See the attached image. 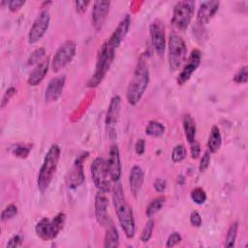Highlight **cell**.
<instances>
[{"label": "cell", "mask_w": 248, "mask_h": 248, "mask_svg": "<svg viewBox=\"0 0 248 248\" xmlns=\"http://www.w3.org/2000/svg\"><path fill=\"white\" fill-rule=\"evenodd\" d=\"M112 203L121 229L123 230L127 238H133L136 233V222L134 218L133 209L126 201L122 185L119 181L111 188Z\"/></svg>", "instance_id": "cell-1"}, {"label": "cell", "mask_w": 248, "mask_h": 248, "mask_svg": "<svg viewBox=\"0 0 248 248\" xmlns=\"http://www.w3.org/2000/svg\"><path fill=\"white\" fill-rule=\"evenodd\" d=\"M149 78L150 74L148 67L144 61L140 60L138 63L134 75L127 87L126 99L130 105L136 106L141 100L148 86Z\"/></svg>", "instance_id": "cell-2"}, {"label": "cell", "mask_w": 248, "mask_h": 248, "mask_svg": "<svg viewBox=\"0 0 248 248\" xmlns=\"http://www.w3.org/2000/svg\"><path fill=\"white\" fill-rule=\"evenodd\" d=\"M60 147L56 143L52 144L47 150L37 178V186L41 192H45L52 182L60 159Z\"/></svg>", "instance_id": "cell-3"}, {"label": "cell", "mask_w": 248, "mask_h": 248, "mask_svg": "<svg viewBox=\"0 0 248 248\" xmlns=\"http://www.w3.org/2000/svg\"><path fill=\"white\" fill-rule=\"evenodd\" d=\"M115 50L116 49L108 46L107 42L100 46L97 55L95 72L86 82L87 87L95 88L104 80L115 57Z\"/></svg>", "instance_id": "cell-4"}, {"label": "cell", "mask_w": 248, "mask_h": 248, "mask_svg": "<svg viewBox=\"0 0 248 248\" xmlns=\"http://www.w3.org/2000/svg\"><path fill=\"white\" fill-rule=\"evenodd\" d=\"M66 222V214L64 212L57 213L52 219L46 217L42 218L35 226V232L37 236L43 241H48L54 239Z\"/></svg>", "instance_id": "cell-5"}, {"label": "cell", "mask_w": 248, "mask_h": 248, "mask_svg": "<svg viewBox=\"0 0 248 248\" xmlns=\"http://www.w3.org/2000/svg\"><path fill=\"white\" fill-rule=\"evenodd\" d=\"M187 46L183 38L178 34H171L168 42V60L171 72L179 70L185 63Z\"/></svg>", "instance_id": "cell-6"}, {"label": "cell", "mask_w": 248, "mask_h": 248, "mask_svg": "<svg viewBox=\"0 0 248 248\" xmlns=\"http://www.w3.org/2000/svg\"><path fill=\"white\" fill-rule=\"evenodd\" d=\"M195 13V1L183 0L175 3L172 9L171 23L177 29L186 30Z\"/></svg>", "instance_id": "cell-7"}, {"label": "cell", "mask_w": 248, "mask_h": 248, "mask_svg": "<svg viewBox=\"0 0 248 248\" xmlns=\"http://www.w3.org/2000/svg\"><path fill=\"white\" fill-rule=\"evenodd\" d=\"M91 177L96 188L104 193H108L111 190L110 177L107 166V160L103 157H96L90 167Z\"/></svg>", "instance_id": "cell-8"}, {"label": "cell", "mask_w": 248, "mask_h": 248, "mask_svg": "<svg viewBox=\"0 0 248 248\" xmlns=\"http://www.w3.org/2000/svg\"><path fill=\"white\" fill-rule=\"evenodd\" d=\"M77 44L68 40L65 41L55 51L52 60L50 62V68L53 73H58L63 70L68 64H70L76 55Z\"/></svg>", "instance_id": "cell-9"}, {"label": "cell", "mask_w": 248, "mask_h": 248, "mask_svg": "<svg viewBox=\"0 0 248 248\" xmlns=\"http://www.w3.org/2000/svg\"><path fill=\"white\" fill-rule=\"evenodd\" d=\"M121 110V98L119 95H114L109 102L106 117H105V126L108 137L110 140H114L116 135V125L119 119Z\"/></svg>", "instance_id": "cell-10"}, {"label": "cell", "mask_w": 248, "mask_h": 248, "mask_svg": "<svg viewBox=\"0 0 248 248\" xmlns=\"http://www.w3.org/2000/svg\"><path fill=\"white\" fill-rule=\"evenodd\" d=\"M50 22V14L47 10H43L33 21V24L28 33V43L36 44L40 41L48 29Z\"/></svg>", "instance_id": "cell-11"}, {"label": "cell", "mask_w": 248, "mask_h": 248, "mask_svg": "<svg viewBox=\"0 0 248 248\" xmlns=\"http://www.w3.org/2000/svg\"><path fill=\"white\" fill-rule=\"evenodd\" d=\"M166 28L165 23L160 18L154 19L149 26V35L152 46L156 53L161 56L166 49Z\"/></svg>", "instance_id": "cell-12"}, {"label": "cell", "mask_w": 248, "mask_h": 248, "mask_svg": "<svg viewBox=\"0 0 248 248\" xmlns=\"http://www.w3.org/2000/svg\"><path fill=\"white\" fill-rule=\"evenodd\" d=\"M88 153L79 155L68 170L65 176V182L68 188L76 189L79 187L84 182V170H83V161L86 159Z\"/></svg>", "instance_id": "cell-13"}, {"label": "cell", "mask_w": 248, "mask_h": 248, "mask_svg": "<svg viewBox=\"0 0 248 248\" xmlns=\"http://www.w3.org/2000/svg\"><path fill=\"white\" fill-rule=\"evenodd\" d=\"M202 60V53L199 49L195 48L191 51L186 63H184L182 70L177 76L176 82L178 85H183L186 83L192 77V75L195 73V71L198 69V67L201 64Z\"/></svg>", "instance_id": "cell-14"}, {"label": "cell", "mask_w": 248, "mask_h": 248, "mask_svg": "<svg viewBox=\"0 0 248 248\" xmlns=\"http://www.w3.org/2000/svg\"><path fill=\"white\" fill-rule=\"evenodd\" d=\"M110 7V1L108 0H97L93 2L91 20L92 26L96 31H100L108 17Z\"/></svg>", "instance_id": "cell-15"}, {"label": "cell", "mask_w": 248, "mask_h": 248, "mask_svg": "<svg viewBox=\"0 0 248 248\" xmlns=\"http://www.w3.org/2000/svg\"><path fill=\"white\" fill-rule=\"evenodd\" d=\"M107 166L111 181L117 182L121 177V160H120V151L118 145L113 143L110 145L108 150V156L107 160Z\"/></svg>", "instance_id": "cell-16"}, {"label": "cell", "mask_w": 248, "mask_h": 248, "mask_svg": "<svg viewBox=\"0 0 248 248\" xmlns=\"http://www.w3.org/2000/svg\"><path fill=\"white\" fill-rule=\"evenodd\" d=\"M220 7V2L216 0L212 1H203L200 4V7L197 12L196 23L200 26L207 24L211 18L218 12Z\"/></svg>", "instance_id": "cell-17"}, {"label": "cell", "mask_w": 248, "mask_h": 248, "mask_svg": "<svg viewBox=\"0 0 248 248\" xmlns=\"http://www.w3.org/2000/svg\"><path fill=\"white\" fill-rule=\"evenodd\" d=\"M130 26H131V16H130V15L127 14L119 21L118 25L113 30L112 34L106 41L108 43V45L110 46L111 47H113L114 49H116L121 45V43L124 41V39L126 38L128 31L130 29Z\"/></svg>", "instance_id": "cell-18"}, {"label": "cell", "mask_w": 248, "mask_h": 248, "mask_svg": "<svg viewBox=\"0 0 248 248\" xmlns=\"http://www.w3.org/2000/svg\"><path fill=\"white\" fill-rule=\"evenodd\" d=\"M66 83V76L60 75L49 80L45 91V101L46 103L56 102L63 93Z\"/></svg>", "instance_id": "cell-19"}, {"label": "cell", "mask_w": 248, "mask_h": 248, "mask_svg": "<svg viewBox=\"0 0 248 248\" xmlns=\"http://www.w3.org/2000/svg\"><path fill=\"white\" fill-rule=\"evenodd\" d=\"M108 199L107 198L106 193L98 191V193L95 196L94 212H95L96 221L100 226L105 227L110 220V217L108 212Z\"/></svg>", "instance_id": "cell-20"}, {"label": "cell", "mask_w": 248, "mask_h": 248, "mask_svg": "<svg viewBox=\"0 0 248 248\" xmlns=\"http://www.w3.org/2000/svg\"><path fill=\"white\" fill-rule=\"evenodd\" d=\"M48 68H49V58L46 57L42 62L37 64L34 67V69L31 71L27 78V83L30 86L39 85L45 78L46 75L47 74Z\"/></svg>", "instance_id": "cell-21"}, {"label": "cell", "mask_w": 248, "mask_h": 248, "mask_svg": "<svg viewBox=\"0 0 248 248\" xmlns=\"http://www.w3.org/2000/svg\"><path fill=\"white\" fill-rule=\"evenodd\" d=\"M144 180V172L141 169V167L135 165L132 167L130 173H129V186L131 193L135 198L139 195L141 186L143 184Z\"/></svg>", "instance_id": "cell-22"}, {"label": "cell", "mask_w": 248, "mask_h": 248, "mask_svg": "<svg viewBox=\"0 0 248 248\" xmlns=\"http://www.w3.org/2000/svg\"><path fill=\"white\" fill-rule=\"evenodd\" d=\"M106 233L104 238V247L105 248H115L119 246V233L114 226V223L110 219L108 223L105 226Z\"/></svg>", "instance_id": "cell-23"}, {"label": "cell", "mask_w": 248, "mask_h": 248, "mask_svg": "<svg viewBox=\"0 0 248 248\" xmlns=\"http://www.w3.org/2000/svg\"><path fill=\"white\" fill-rule=\"evenodd\" d=\"M222 145V136L220 129L217 125H213L210 130V134L207 140V150L210 153H216L219 151Z\"/></svg>", "instance_id": "cell-24"}, {"label": "cell", "mask_w": 248, "mask_h": 248, "mask_svg": "<svg viewBox=\"0 0 248 248\" xmlns=\"http://www.w3.org/2000/svg\"><path fill=\"white\" fill-rule=\"evenodd\" d=\"M182 126L184 130V134L188 143H191L196 140L197 127L194 118L190 114H184L182 117Z\"/></svg>", "instance_id": "cell-25"}, {"label": "cell", "mask_w": 248, "mask_h": 248, "mask_svg": "<svg viewBox=\"0 0 248 248\" xmlns=\"http://www.w3.org/2000/svg\"><path fill=\"white\" fill-rule=\"evenodd\" d=\"M166 128L165 126L158 121L151 120L148 122V124L145 127V134L150 137H161L165 134Z\"/></svg>", "instance_id": "cell-26"}, {"label": "cell", "mask_w": 248, "mask_h": 248, "mask_svg": "<svg viewBox=\"0 0 248 248\" xmlns=\"http://www.w3.org/2000/svg\"><path fill=\"white\" fill-rule=\"evenodd\" d=\"M166 202L165 197H158L155 200H153L146 207L145 209V215L148 218H152L157 212L161 210V208L164 206Z\"/></svg>", "instance_id": "cell-27"}, {"label": "cell", "mask_w": 248, "mask_h": 248, "mask_svg": "<svg viewBox=\"0 0 248 248\" xmlns=\"http://www.w3.org/2000/svg\"><path fill=\"white\" fill-rule=\"evenodd\" d=\"M237 231H238V223L237 222L232 223L227 231V235H226V239H225L226 247H233L234 246L235 239L237 236Z\"/></svg>", "instance_id": "cell-28"}, {"label": "cell", "mask_w": 248, "mask_h": 248, "mask_svg": "<svg viewBox=\"0 0 248 248\" xmlns=\"http://www.w3.org/2000/svg\"><path fill=\"white\" fill-rule=\"evenodd\" d=\"M32 149V145L31 144H22V143H18L16 144L12 147L11 152L14 156L20 158V159H25L28 157L30 151Z\"/></svg>", "instance_id": "cell-29"}, {"label": "cell", "mask_w": 248, "mask_h": 248, "mask_svg": "<svg viewBox=\"0 0 248 248\" xmlns=\"http://www.w3.org/2000/svg\"><path fill=\"white\" fill-rule=\"evenodd\" d=\"M187 156V150L186 147L183 144H177L173 147L171 151V160L174 163H179L183 161Z\"/></svg>", "instance_id": "cell-30"}, {"label": "cell", "mask_w": 248, "mask_h": 248, "mask_svg": "<svg viewBox=\"0 0 248 248\" xmlns=\"http://www.w3.org/2000/svg\"><path fill=\"white\" fill-rule=\"evenodd\" d=\"M190 198L191 200L196 203V204H202L205 202L207 196L205 191L201 188V187H196L194 188L191 193H190Z\"/></svg>", "instance_id": "cell-31"}, {"label": "cell", "mask_w": 248, "mask_h": 248, "mask_svg": "<svg viewBox=\"0 0 248 248\" xmlns=\"http://www.w3.org/2000/svg\"><path fill=\"white\" fill-rule=\"evenodd\" d=\"M45 55H46V49L44 47H38L29 55L27 64L28 65H37L46 58Z\"/></svg>", "instance_id": "cell-32"}, {"label": "cell", "mask_w": 248, "mask_h": 248, "mask_svg": "<svg viewBox=\"0 0 248 248\" xmlns=\"http://www.w3.org/2000/svg\"><path fill=\"white\" fill-rule=\"evenodd\" d=\"M154 226H155V222L152 218H149V220L146 222L145 226L143 227L141 233H140V240L142 242H147L149 241V239L152 236V232L154 230Z\"/></svg>", "instance_id": "cell-33"}, {"label": "cell", "mask_w": 248, "mask_h": 248, "mask_svg": "<svg viewBox=\"0 0 248 248\" xmlns=\"http://www.w3.org/2000/svg\"><path fill=\"white\" fill-rule=\"evenodd\" d=\"M17 214V207L16 205L11 203V204H8L1 212V221L2 222H5V221H8L12 218H14L16 215Z\"/></svg>", "instance_id": "cell-34"}, {"label": "cell", "mask_w": 248, "mask_h": 248, "mask_svg": "<svg viewBox=\"0 0 248 248\" xmlns=\"http://www.w3.org/2000/svg\"><path fill=\"white\" fill-rule=\"evenodd\" d=\"M248 67L245 65L243 67H241L234 75L233 77V81L235 83L238 84H244L247 82V78H248Z\"/></svg>", "instance_id": "cell-35"}, {"label": "cell", "mask_w": 248, "mask_h": 248, "mask_svg": "<svg viewBox=\"0 0 248 248\" xmlns=\"http://www.w3.org/2000/svg\"><path fill=\"white\" fill-rule=\"evenodd\" d=\"M210 152L208 150L204 151L201 160H200V164H199V170L201 172L204 171L208 167H209V164H210V160H211V156H210Z\"/></svg>", "instance_id": "cell-36"}, {"label": "cell", "mask_w": 248, "mask_h": 248, "mask_svg": "<svg viewBox=\"0 0 248 248\" xmlns=\"http://www.w3.org/2000/svg\"><path fill=\"white\" fill-rule=\"evenodd\" d=\"M16 88H15V87H13V86L9 87V88L5 91V93H4L3 97H2V100H1V108H5V106H6V105L10 102V100L16 95Z\"/></svg>", "instance_id": "cell-37"}, {"label": "cell", "mask_w": 248, "mask_h": 248, "mask_svg": "<svg viewBox=\"0 0 248 248\" xmlns=\"http://www.w3.org/2000/svg\"><path fill=\"white\" fill-rule=\"evenodd\" d=\"M181 240H182V236L180 235V233L174 232L169 235L166 242V247H173L177 245Z\"/></svg>", "instance_id": "cell-38"}, {"label": "cell", "mask_w": 248, "mask_h": 248, "mask_svg": "<svg viewBox=\"0 0 248 248\" xmlns=\"http://www.w3.org/2000/svg\"><path fill=\"white\" fill-rule=\"evenodd\" d=\"M22 242H23V236L21 234H15L9 239L6 246L11 247V248H15V247L21 246Z\"/></svg>", "instance_id": "cell-39"}, {"label": "cell", "mask_w": 248, "mask_h": 248, "mask_svg": "<svg viewBox=\"0 0 248 248\" xmlns=\"http://www.w3.org/2000/svg\"><path fill=\"white\" fill-rule=\"evenodd\" d=\"M190 223L193 227L199 228L202 226V216L200 215V213L198 211H192L190 214Z\"/></svg>", "instance_id": "cell-40"}, {"label": "cell", "mask_w": 248, "mask_h": 248, "mask_svg": "<svg viewBox=\"0 0 248 248\" xmlns=\"http://www.w3.org/2000/svg\"><path fill=\"white\" fill-rule=\"evenodd\" d=\"M189 145H190L191 157L193 159H197L201 154V145H200V143L197 140H195V141L189 143Z\"/></svg>", "instance_id": "cell-41"}, {"label": "cell", "mask_w": 248, "mask_h": 248, "mask_svg": "<svg viewBox=\"0 0 248 248\" xmlns=\"http://www.w3.org/2000/svg\"><path fill=\"white\" fill-rule=\"evenodd\" d=\"M24 4H25L24 0H10V1H8V8L11 12H16Z\"/></svg>", "instance_id": "cell-42"}, {"label": "cell", "mask_w": 248, "mask_h": 248, "mask_svg": "<svg viewBox=\"0 0 248 248\" xmlns=\"http://www.w3.org/2000/svg\"><path fill=\"white\" fill-rule=\"evenodd\" d=\"M153 187L158 193H163L167 188V181L164 178H157L153 183Z\"/></svg>", "instance_id": "cell-43"}, {"label": "cell", "mask_w": 248, "mask_h": 248, "mask_svg": "<svg viewBox=\"0 0 248 248\" xmlns=\"http://www.w3.org/2000/svg\"><path fill=\"white\" fill-rule=\"evenodd\" d=\"M90 4V1H84V0H80V1H75V7H76V11L78 14H82L85 12L86 8L88 7V5Z\"/></svg>", "instance_id": "cell-44"}, {"label": "cell", "mask_w": 248, "mask_h": 248, "mask_svg": "<svg viewBox=\"0 0 248 248\" xmlns=\"http://www.w3.org/2000/svg\"><path fill=\"white\" fill-rule=\"evenodd\" d=\"M136 153L139 155H142L145 151V141L143 139H139L135 143Z\"/></svg>", "instance_id": "cell-45"}]
</instances>
